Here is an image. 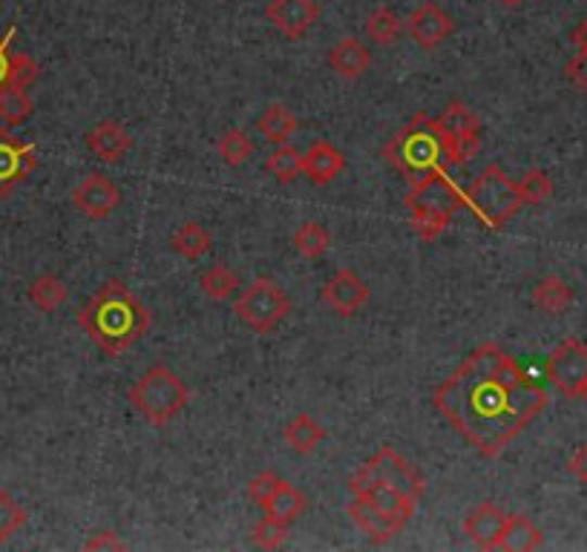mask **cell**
Here are the masks:
<instances>
[{"label": "cell", "instance_id": "obj_1", "mask_svg": "<svg viewBox=\"0 0 587 552\" xmlns=\"http://www.w3.org/2000/svg\"><path fill=\"white\" fill-rule=\"evenodd\" d=\"M432 406L478 454L498 458L545 412L547 391L513 355L484 343L432 391Z\"/></svg>", "mask_w": 587, "mask_h": 552}, {"label": "cell", "instance_id": "obj_2", "mask_svg": "<svg viewBox=\"0 0 587 552\" xmlns=\"http://www.w3.org/2000/svg\"><path fill=\"white\" fill-rule=\"evenodd\" d=\"M381 156L404 176L409 188L432 176H449L456 167H463L467 156L458 141L441 127L438 118L418 113L412 121L400 127L386 144Z\"/></svg>", "mask_w": 587, "mask_h": 552}, {"label": "cell", "instance_id": "obj_3", "mask_svg": "<svg viewBox=\"0 0 587 552\" xmlns=\"http://www.w3.org/2000/svg\"><path fill=\"white\" fill-rule=\"evenodd\" d=\"M78 325L107 357H122L150 329V311L122 280H107L78 308Z\"/></svg>", "mask_w": 587, "mask_h": 552}, {"label": "cell", "instance_id": "obj_4", "mask_svg": "<svg viewBox=\"0 0 587 552\" xmlns=\"http://www.w3.org/2000/svg\"><path fill=\"white\" fill-rule=\"evenodd\" d=\"M409 210V224L423 242H435L441 233L447 231L452 216L463 205V188H458L449 176H432L423 182L412 184V190L404 198Z\"/></svg>", "mask_w": 587, "mask_h": 552}, {"label": "cell", "instance_id": "obj_5", "mask_svg": "<svg viewBox=\"0 0 587 552\" xmlns=\"http://www.w3.org/2000/svg\"><path fill=\"white\" fill-rule=\"evenodd\" d=\"M127 400L136 412L156 429H165L191 403V388L176 377L165 363L150 365L136 386H130Z\"/></svg>", "mask_w": 587, "mask_h": 552}, {"label": "cell", "instance_id": "obj_6", "mask_svg": "<svg viewBox=\"0 0 587 552\" xmlns=\"http://www.w3.org/2000/svg\"><path fill=\"white\" fill-rule=\"evenodd\" d=\"M463 205L478 216L489 231H501L522 210V196L501 165H487L478 179H472L470 188H463Z\"/></svg>", "mask_w": 587, "mask_h": 552}, {"label": "cell", "instance_id": "obj_7", "mask_svg": "<svg viewBox=\"0 0 587 552\" xmlns=\"http://www.w3.org/2000/svg\"><path fill=\"white\" fill-rule=\"evenodd\" d=\"M374 484H390L397 487L400 492L412 495L414 501L423 498L426 492V484H423V475L414 470L412 463L406 461L404 454L397 452L395 446H381L378 452L369 458V461L360 466V470L348 478V489L352 495H363L366 489L374 487Z\"/></svg>", "mask_w": 587, "mask_h": 552}, {"label": "cell", "instance_id": "obj_8", "mask_svg": "<svg viewBox=\"0 0 587 552\" xmlns=\"http://www.w3.org/2000/svg\"><path fill=\"white\" fill-rule=\"evenodd\" d=\"M291 308H294L291 297L271 277H259V280L251 282L233 303V311L242 320V325H248L254 334H271L289 317Z\"/></svg>", "mask_w": 587, "mask_h": 552}, {"label": "cell", "instance_id": "obj_9", "mask_svg": "<svg viewBox=\"0 0 587 552\" xmlns=\"http://www.w3.org/2000/svg\"><path fill=\"white\" fill-rule=\"evenodd\" d=\"M547 377L567 400L582 395L587 383V346L582 339L567 337L547 357Z\"/></svg>", "mask_w": 587, "mask_h": 552}, {"label": "cell", "instance_id": "obj_10", "mask_svg": "<svg viewBox=\"0 0 587 552\" xmlns=\"http://www.w3.org/2000/svg\"><path fill=\"white\" fill-rule=\"evenodd\" d=\"M38 167V150L12 132L0 130V198L9 196L21 182H26Z\"/></svg>", "mask_w": 587, "mask_h": 552}, {"label": "cell", "instance_id": "obj_11", "mask_svg": "<svg viewBox=\"0 0 587 552\" xmlns=\"http://www.w3.org/2000/svg\"><path fill=\"white\" fill-rule=\"evenodd\" d=\"M73 205L75 210H81V216L99 222V219H107L110 214H116L118 205H122V190L107 176L90 174L84 182L75 184Z\"/></svg>", "mask_w": 587, "mask_h": 552}, {"label": "cell", "instance_id": "obj_12", "mask_svg": "<svg viewBox=\"0 0 587 552\" xmlns=\"http://www.w3.org/2000/svg\"><path fill=\"white\" fill-rule=\"evenodd\" d=\"M323 9L317 0H271L265 7V17L280 29L289 41H303L311 26L320 21Z\"/></svg>", "mask_w": 587, "mask_h": 552}, {"label": "cell", "instance_id": "obj_13", "mask_svg": "<svg viewBox=\"0 0 587 552\" xmlns=\"http://www.w3.org/2000/svg\"><path fill=\"white\" fill-rule=\"evenodd\" d=\"M323 303L337 317H355L369 303V285L352 268H340L323 285Z\"/></svg>", "mask_w": 587, "mask_h": 552}, {"label": "cell", "instance_id": "obj_14", "mask_svg": "<svg viewBox=\"0 0 587 552\" xmlns=\"http://www.w3.org/2000/svg\"><path fill=\"white\" fill-rule=\"evenodd\" d=\"M452 33H456V21L447 15V9L432 3V0L430 3H421L409 15V35L423 50H438Z\"/></svg>", "mask_w": 587, "mask_h": 552}, {"label": "cell", "instance_id": "obj_15", "mask_svg": "<svg viewBox=\"0 0 587 552\" xmlns=\"http://www.w3.org/2000/svg\"><path fill=\"white\" fill-rule=\"evenodd\" d=\"M348 518L355 521V527L360 529L374 547L390 544L392 538L404 529L400 521L386 515L378 503H372L369 498H363V495H355V501L348 503Z\"/></svg>", "mask_w": 587, "mask_h": 552}, {"label": "cell", "instance_id": "obj_16", "mask_svg": "<svg viewBox=\"0 0 587 552\" xmlns=\"http://www.w3.org/2000/svg\"><path fill=\"white\" fill-rule=\"evenodd\" d=\"M15 35L17 26H9L7 33L0 35V90L3 87H24V90H29L38 81V75H41L38 61L29 59L26 52L12 50Z\"/></svg>", "mask_w": 587, "mask_h": 552}, {"label": "cell", "instance_id": "obj_17", "mask_svg": "<svg viewBox=\"0 0 587 552\" xmlns=\"http://www.w3.org/2000/svg\"><path fill=\"white\" fill-rule=\"evenodd\" d=\"M84 144H87L92 156L107 162V165H118L132 150L130 132H127L125 124L116 121V118H104V121L95 124V127L84 136Z\"/></svg>", "mask_w": 587, "mask_h": 552}, {"label": "cell", "instance_id": "obj_18", "mask_svg": "<svg viewBox=\"0 0 587 552\" xmlns=\"http://www.w3.org/2000/svg\"><path fill=\"white\" fill-rule=\"evenodd\" d=\"M507 512L493 501L478 503L475 510L463 518V536L470 538L478 550H498L501 529H505Z\"/></svg>", "mask_w": 587, "mask_h": 552}, {"label": "cell", "instance_id": "obj_19", "mask_svg": "<svg viewBox=\"0 0 587 552\" xmlns=\"http://www.w3.org/2000/svg\"><path fill=\"white\" fill-rule=\"evenodd\" d=\"M441 127L458 141V147L463 150V156L470 158L478 153L481 147V118L472 113L463 101H449L447 110L438 116Z\"/></svg>", "mask_w": 587, "mask_h": 552}, {"label": "cell", "instance_id": "obj_20", "mask_svg": "<svg viewBox=\"0 0 587 552\" xmlns=\"http://www.w3.org/2000/svg\"><path fill=\"white\" fill-rule=\"evenodd\" d=\"M346 167V156L340 153L331 141H315L311 147L303 153V176L311 184H329L334 182Z\"/></svg>", "mask_w": 587, "mask_h": 552}, {"label": "cell", "instance_id": "obj_21", "mask_svg": "<svg viewBox=\"0 0 587 552\" xmlns=\"http://www.w3.org/2000/svg\"><path fill=\"white\" fill-rule=\"evenodd\" d=\"M329 66L331 73L340 75V78L355 81V78L369 73L372 52H369V47H366L363 41H357V38H343V41H337L329 50Z\"/></svg>", "mask_w": 587, "mask_h": 552}, {"label": "cell", "instance_id": "obj_22", "mask_svg": "<svg viewBox=\"0 0 587 552\" xmlns=\"http://www.w3.org/2000/svg\"><path fill=\"white\" fill-rule=\"evenodd\" d=\"M545 544L541 529L527 518V515H507L505 529H501V541L498 550L507 552H533Z\"/></svg>", "mask_w": 587, "mask_h": 552}, {"label": "cell", "instance_id": "obj_23", "mask_svg": "<svg viewBox=\"0 0 587 552\" xmlns=\"http://www.w3.org/2000/svg\"><path fill=\"white\" fill-rule=\"evenodd\" d=\"M363 498H369L372 503H378L386 515H392L395 521H400V524H409L414 515V498L412 495L400 492L397 487H390V484H374V487H369L363 492Z\"/></svg>", "mask_w": 587, "mask_h": 552}, {"label": "cell", "instance_id": "obj_24", "mask_svg": "<svg viewBox=\"0 0 587 552\" xmlns=\"http://www.w3.org/2000/svg\"><path fill=\"white\" fill-rule=\"evenodd\" d=\"M297 118L285 104H271L263 110V116L257 118V130L265 141L271 144H285V141L297 132Z\"/></svg>", "mask_w": 587, "mask_h": 552}, {"label": "cell", "instance_id": "obj_25", "mask_svg": "<svg viewBox=\"0 0 587 552\" xmlns=\"http://www.w3.org/2000/svg\"><path fill=\"white\" fill-rule=\"evenodd\" d=\"M533 303H536L538 311L564 313L573 306V288L562 277L550 273L545 280H538V285L533 288Z\"/></svg>", "mask_w": 587, "mask_h": 552}, {"label": "cell", "instance_id": "obj_26", "mask_svg": "<svg viewBox=\"0 0 587 552\" xmlns=\"http://www.w3.org/2000/svg\"><path fill=\"white\" fill-rule=\"evenodd\" d=\"M170 247H174L176 254L184 256V259H199V256H205L210 247H214V236L207 231L205 224L199 222H184L179 224L170 236Z\"/></svg>", "mask_w": 587, "mask_h": 552}, {"label": "cell", "instance_id": "obj_27", "mask_svg": "<svg viewBox=\"0 0 587 552\" xmlns=\"http://www.w3.org/2000/svg\"><path fill=\"white\" fill-rule=\"evenodd\" d=\"M326 440V429L311 418V414H297L285 426V444L297 454H311L317 446Z\"/></svg>", "mask_w": 587, "mask_h": 552}, {"label": "cell", "instance_id": "obj_28", "mask_svg": "<svg viewBox=\"0 0 587 552\" xmlns=\"http://www.w3.org/2000/svg\"><path fill=\"white\" fill-rule=\"evenodd\" d=\"M66 297H69V291H66L64 280L55 277V273H41V277L29 285V303L43 313L59 311L66 303Z\"/></svg>", "mask_w": 587, "mask_h": 552}, {"label": "cell", "instance_id": "obj_29", "mask_svg": "<svg viewBox=\"0 0 587 552\" xmlns=\"http://www.w3.org/2000/svg\"><path fill=\"white\" fill-rule=\"evenodd\" d=\"M404 21L397 17V12L392 7L372 9L369 17H366V35H369L374 43H381V47H392V43L404 35Z\"/></svg>", "mask_w": 587, "mask_h": 552}, {"label": "cell", "instance_id": "obj_30", "mask_svg": "<svg viewBox=\"0 0 587 552\" xmlns=\"http://www.w3.org/2000/svg\"><path fill=\"white\" fill-rule=\"evenodd\" d=\"M306 510H308L306 495L299 492L294 484H289V480H282L265 512H268V515H277V518H282V521H289V524H294V521H297Z\"/></svg>", "mask_w": 587, "mask_h": 552}, {"label": "cell", "instance_id": "obj_31", "mask_svg": "<svg viewBox=\"0 0 587 552\" xmlns=\"http://www.w3.org/2000/svg\"><path fill=\"white\" fill-rule=\"evenodd\" d=\"M294 247L303 259H320L331 247V231L320 222H303L294 233Z\"/></svg>", "mask_w": 587, "mask_h": 552}, {"label": "cell", "instance_id": "obj_32", "mask_svg": "<svg viewBox=\"0 0 587 552\" xmlns=\"http://www.w3.org/2000/svg\"><path fill=\"white\" fill-rule=\"evenodd\" d=\"M33 99L26 95L24 87H3L0 90V121L7 127H21L26 118L33 116Z\"/></svg>", "mask_w": 587, "mask_h": 552}, {"label": "cell", "instance_id": "obj_33", "mask_svg": "<svg viewBox=\"0 0 587 552\" xmlns=\"http://www.w3.org/2000/svg\"><path fill=\"white\" fill-rule=\"evenodd\" d=\"M265 170H268L273 179H280L282 184H291L294 179L303 176V153H297V150L289 147V144H280L271 156L265 158Z\"/></svg>", "mask_w": 587, "mask_h": 552}, {"label": "cell", "instance_id": "obj_34", "mask_svg": "<svg viewBox=\"0 0 587 552\" xmlns=\"http://www.w3.org/2000/svg\"><path fill=\"white\" fill-rule=\"evenodd\" d=\"M202 291H205L210 299H231L237 291H240V277L237 271H231L228 265H214V268H207L202 273V280H199Z\"/></svg>", "mask_w": 587, "mask_h": 552}, {"label": "cell", "instance_id": "obj_35", "mask_svg": "<svg viewBox=\"0 0 587 552\" xmlns=\"http://www.w3.org/2000/svg\"><path fill=\"white\" fill-rule=\"evenodd\" d=\"M216 150H219V156H222L225 165L242 167L251 156H254V141H251L248 132L228 130L222 132V139H219Z\"/></svg>", "mask_w": 587, "mask_h": 552}, {"label": "cell", "instance_id": "obj_36", "mask_svg": "<svg viewBox=\"0 0 587 552\" xmlns=\"http://www.w3.org/2000/svg\"><path fill=\"white\" fill-rule=\"evenodd\" d=\"M289 521L277 518V515H268L265 512V518L257 521L254 524V532H251V538H254V544L259 547V550H280L282 544H285V538H289Z\"/></svg>", "mask_w": 587, "mask_h": 552}, {"label": "cell", "instance_id": "obj_37", "mask_svg": "<svg viewBox=\"0 0 587 552\" xmlns=\"http://www.w3.org/2000/svg\"><path fill=\"white\" fill-rule=\"evenodd\" d=\"M522 205H545L547 198L553 196V179L545 170H527V174L515 182Z\"/></svg>", "mask_w": 587, "mask_h": 552}, {"label": "cell", "instance_id": "obj_38", "mask_svg": "<svg viewBox=\"0 0 587 552\" xmlns=\"http://www.w3.org/2000/svg\"><path fill=\"white\" fill-rule=\"evenodd\" d=\"M24 524H26L24 506H21L7 489H0V544H7L9 538L15 536Z\"/></svg>", "mask_w": 587, "mask_h": 552}, {"label": "cell", "instance_id": "obj_39", "mask_svg": "<svg viewBox=\"0 0 587 552\" xmlns=\"http://www.w3.org/2000/svg\"><path fill=\"white\" fill-rule=\"evenodd\" d=\"M280 484H282V478L277 475V472H271V470L259 472L257 478L248 480V498L257 503L259 510H268V503H271L273 492H277Z\"/></svg>", "mask_w": 587, "mask_h": 552}, {"label": "cell", "instance_id": "obj_40", "mask_svg": "<svg viewBox=\"0 0 587 552\" xmlns=\"http://www.w3.org/2000/svg\"><path fill=\"white\" fill-rule=\"evenodd\" d=\"M84 550H127V544L116 536V529H101L84 544Z\"/></svg>", "mask_w": 587, "mask_h": 552}, {"label": "cell", "instance_id": "obj_41", "mask_svg": "<svg viewBox=\"0 0 587 552\" xmlns=\"http://www.w3.org/2000/svg\"><path fill=\"white\" fill-rule=\"evenodd\" d=\"M564 73H567V78L587 95V52H579L571 64L564 66Z\"/></svg>", "mask_w": 587, "mask_h": 552}, {"label": "cell", "instance_id": "obj_42", "mask_svg": "<svg viewBox=\"0 0 587 552\" xmlns=\"http://www.w3.org/2000/svg\"><path fill=\"white\" fill-rule=\"evenodd\" d=\"M567 472H571L576 480L587 484V444H582L573 449V454L567 458Z\"/></svg>", "mask_w": 587, "mask_h": 552}, {"label": "cell", "instance_id": "obj_43", "mask_svg": "<svg viewBox=\"0 0 587 552\" xmlns=\"http://www.w3.org/2000/svg\"><path fill=\"white\" fill-rule=\"evenodd\" d=\"M571 41L576 43V47H579V52H587V17L582 21L579 26H576V29H573Z\"/></svg>", "mask_w": 587, "mask_h": 552}, {"label": "cell", "instance_id": "obj_44", "mask_svg": "<svg viewBox=\"0 0 587 552\" xmlns=\"http://www.w3.org/2000/svg\"><path fill=\"white\" fill-rule=\"evenodd\" d=\"M498 3H501V7H507V9H515V7H522L524 0H498Z\"/></svg>", "mask_w": 587, "mask_h": 552}, {"label": "cell", "instance_id": "obj_45", "mask_svg": "<svg viewBox=\"0 0 587 552\" xmlns=\"http://www.w3.org/2000/svg\"><path fill=\"white\" fill-rule=\"evenodd\" d=\"M579 397H582V400H585V403H587V383H585V388H582V395H579Z\"/></svg>", "mask_w": 587, "mask_h": 552}]
</instances>
